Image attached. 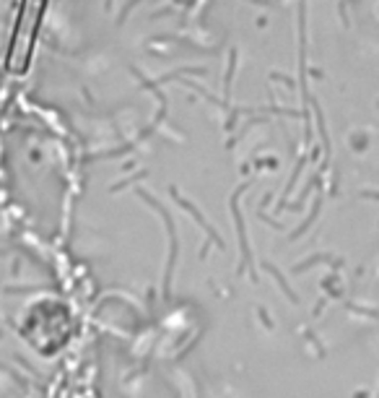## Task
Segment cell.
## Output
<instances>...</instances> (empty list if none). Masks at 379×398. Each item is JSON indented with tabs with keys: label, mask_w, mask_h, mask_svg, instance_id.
I'll return each mask as SVG.
<instances>
[{
	"label": "cell",
	"mask_w": 379,
	"mask_h": 398,
	"mask_svg": "<svg viewBox=\"0 0 379 398\" xmlns=\"http://www.w3.org/2000/svg\"><path fill=\"white\" fill-rule=\"evenodd\" d=\"M42 3H44V0H26V3H24V16L26 18H18V24H16V34H13L16 44H18V39H31L34 37L37 24H39V16H31V10H34V13H39Z\"/></svg>",
	"instance_id": "6da1fadb"
}]
</instances>
